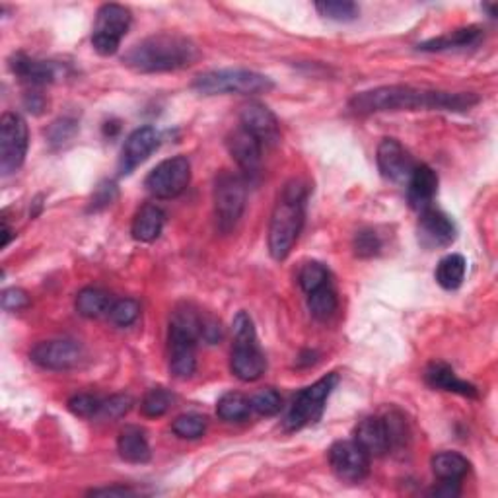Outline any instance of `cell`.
I'll return each mask as SVG.
<instances>
[{"label":"cell","instance_id":"cell-38","mask_svg":"<svg viewBox=\"0 0 498 498\" xmlns=\"http://www.w3.org/2000/svg\"><path fill=\"white\" fill-rule=\"evenodd\" d=\"M133 407V397L131 395H111L107 397V400H104L102 403V411H99V417L97 419H104V421H116V419H121L125 417L127 412L131 411Z\"/></svg>","mask_w":498,"mask_h":498},{"label":"cell","instance_id":"cell-28","mask_svg":"<svg viewBox=\"0 0 498 498\" xmlns=\"http://www.w3.org/2000/svg\"><path fill=\"white\" fill-rule=\"evenodd\" d=\"M465 271H467V261L463 255L460 253L446 255L444 259H440L436 267V282L444 290H458L465 279Z\"/></svg>","mask_w":498,"mask_h":498},{"label":"cell","instance_id":"cell-20","mask_svg":"<svg viewBox=\"0 0 498 498\" xmlns=\"http://www.w3.org/2000/svg\"><path fill=\"white\" fill-rule=\"evenodd\" d=\"M407 198L415 210H424L432 207V201L438 191V176L431 166H417L407 181Z\"/></svg>","mask_w":498,"mask_h":498},{"label":"cell","instance_id":"cell-13","mask_svg":"<svg viewBox=\"0 0 498 498\" xmlns=\"http://www.w3.org/2000/svg\"><path fill=\"white\" fill-rule=\"evenodd\" d=\"M30 359L46 370H70L82 361V349L68 339L41 340L32 349Z\"/></svg>","mask_w":498,"mask_h":498},{"label":"cell","instance_id":"cell-15","mask_svg":"<svg viewBox=\"0 0 498 498\" xmlns=\"http://www.w3.org/2000/svg\"><path fill=\"white\" fill-rule=\"evenodd\" d=\"M239 125L258 138L263 147H277L280 142V125L275 113L263 104L251 102L239 113Z\"/></svg>","mask_w":498,"mask_h":498},{"label":"cell","instance_id":"cell-40","mask_svg":"<svg viewBox=\"0 0 498 498\" xmlns=\"http://www.w3.org/2000/svg\"><path fill=\"white\" fill-rule=\"evenodd\" d=\"M30 306V296L22 289H6L3 292V308L6 311H20Z\"/></svg>","mask_w":498,"mask_h":498},{"label":"cell","instance_id":"cell-19","mask_svg":"<svg viewBox=\"0 0 498 498\" xmlns=\"http://www.w3.org/2000/svg\"><path fill=\"white\" fill-rule=\"evenodd\" d=\"M354 442H359L370 458H381L391 450L388 424L383 417H366L354 431Z\"/></svg>","mask_w":498,"mask_h":498},{"label":"cell","instance_id":"cell-14","mask_svg":"<svg viewBox=\"0 0 498 498\" xmlns=\"http://www.w3.org/2000/svg\"><path fill=\"white\" fill-rule=\"evenodd\" d=\"M458 228L446 212L429 207L421 210L419 219V241L426 249L448 248L455 241Z\"/></svg>","mask_w":498,"mask_h":498},{"label":"cell","instance_id":"cell-12","mask_svg":"<svg viewBox=\"0 0 498 498\" xmlns=\"http://www.w3.org/2000/svg\"><path fill=\"white\" fill-rule=\"evenodd\" d=\"M330 465L340 481L361 483L370 472V455L354 440H340L330 448Z\"/></svg>","mask_w":498,"mask_h":498},{"label":"cell","instance_id":"cell-17","mask_svg":"<svg viewBox=\"0 0 498 498\" xmlns=\"http://www.w3.org/2000/svg\"><path fill=\"white\" fill-rule=\"evenodd\" d=\"M376 160L381 176L395 183L409 181L412 169L417 168L411 158V154L401 147V142L395 138H383L380 142Z\"/></svg>","mask_w":498,"mask_h":498},{"label":"cell","instance_id":"cell-36","mask_svg":"<svg viewBox=\"0 0 498 498\" xmlns=\"http://www.w3.org/2000/svg\"><path fill=\"white\" fill-rule=\"evenodd\" d=\"M140 314V306L133 298H121V300H116L109 310V320L119 325V327H129L131 323L137 321Z\"/></svg>","mask_w":498,"mask_h":498},{"label":"cell","instance_id":"cell-16","mask_svg":"<svg viewBox=\"0 0 498 498\" xmlns=\"http://www.w3.org/2000/svg\"><path fill=\"white\" fill-rule=\"evenodd\" d=\"M158 147H160V133L156 131L154 127L147 125L133 131L129 138L125 140L121 160H119V174L129 176L131 172H135L142 162L148 160V156Z\"/></svg>","mask_w":498,"mask_h":498},{"label":"cell","instance_id":"cell-39","mask_svg":"<svg viewBox=\"0 0 498 498\" xmlns=\"http://www.w3.org/2000/svg\"><path fill=\"white\" fill-rule=\"evenodd\" d=\"M381 249V239L374 230H362L354 238V253L359 258H374Z\"/></svg>","mask_w":498,"mask_h":498},{"label":"cell","instance_id":"cell-25","mask_svg":"<svg viewBox=\"0 0 498 498\" xmlns=\"http://www.w3.org/2000/svg\"><path fill=\"white\" fill-rule=\"evenodd\" d=\"M164 224H166L164 210L156 205H145L133 219L131 234L137 241L150 244V241H154L162 234Z\"/></svg>","mask_w":498,"mask_h":498},{"label":"cell","instance_id":"cell-35","mask_svg":"<svg viewBox=\"0 0 498 498\" xmlns=\"http://www.w3.org/2000/svg\"><path fill=\"white\" fill-rule=\"evenodd\" d=\"M251 409L261 417H275L282 409V397L277 390L265 388L251 397Z\"/></svg>","mask_w":498,"mask_h":498},{"label":"cell","instance_id":"cell-32","mask_svg":"<svg viewBox=\"0 0 498 498\" xmlns=\"http://www.w3.org/2000/svg\"><path fill=\"white\" fill-rule=\"evenodd\" d=\"M316 10L327 20L335 22H352L359 18L361 8L349 3V0H325V3H318Z\"/></svg>","mask_w":498,"mask_h":498},{"label":"cell","instance_id":"cell-4","mask_svg":"<svg viewBox=\"0 0 498 498\" xmlns=\"http://www.w3.org/2000/svg\"><path fill=\"white\" fill-rule=\"evenodd\" d=\"M205 320L189 304L176 308L169 321V372L178 380H188L197 370V340L203 339Z\"/></svg>","mask_w":498,"mask_h":498},{"label":"cell","instance_id":"cell-34","mask_svg":"<svg viewBox=\"0 0 498 498\" xmlns=\"http://www.w3.org/2000/svg\"><path fill=\"white\" fill-rule=\"evenodd\" d=\"M172 431L179 438H201L207 431V419L203 415H197V412H188V415H181L172 422Z\"/></svg>","mask_w":498,"mask_h":498},{"label":"cell","instance_id":"cell-43","mask_svg":"<svg viewBox=\"0 0 498 498\" xmlns=\"http://www.w3.org/2000/svg\"><path fill=\"white\" fill-rule=\"evenodd\" d=\"M25 106H27V109H30V111H36V113H39V109L41 107H44V97H41L39 94H27V97H25Z\"/></svg>","mask_w":498,"mask_h":498},{"label":"cell","instance_id":"cell-8","mask_svg":"<svg viewBox=\"0 0 498 498\" xmlns=\"http://www.w3.org/2000/svg\"><path fill=\"white\" fill-rule=\"evenodd\" d=\"M248 203V181L234 172H220L215 181L217 226L222 234L234 230Z\"/></svg>","mask_w":498,"mask_h":498},{"label":"cell","instance_id":"cell-2","mask_svg":"<svg viewBox=\"0 0 498 498\" xmlns=\"http://www.w3.org/2000/svg\"><path fill=\"white\" fill-rule=\"evenodd\" d=\"M198 49L191 39L179 34H156L138 41L123 55V65L142 75L172 73L191 66Z\"/></svg>","mask_w":498,"mask_h":498},{"label":"cell","instance_id":"cell-24","mask_svg":"<svg viewBox=\"0 0 498 498\" xmlns=\"http://www.w3.org/2000/svg\"><path fill=\"white\" fill-rule=\"evenodd\" d=\"M119 455L129 463H147L150 460V444L145 431L135 424L125 426L117 440Z\"/></svg>","mask_w":498,"mask_h":498},{"label":"cell","instance_id":"cell-29","mask_svg":"<svg viewBox=\"0 0 498 498\" xmlns=\"http://www.w3.org/2000/svg\"><path fill=\"white\" fill-rule=\"evenodd\" d=\"M251 412H253L251 400L244 393H238V391L224 393L217 403V415L228 422L246 421L249 419Z\"/></svg>","mask_w":498,"mask_h":498},{"label":"cell","instance_id":"cell-10","mask_svg":"<svg viewBox=\"0 0 498 498\" xmlns=\"http://www.w3.org/2000/svg\"><path fill=\"white\" fill-rule=\"evenodd\" d=\"M133 22V16L129 8L121 5H104L97 10V18L92 34V46L94 49L104 55H116L123 37L129 32Z\"/></svg>","mask_w":498,"mask_h":498},{"label":"cell","instance_id":"cell-3","mask_svg":"<svg viewBox=\"0 0 498 498\" xmlns=\"http://www.w3.org/2000/svg\"><path fill=\"white\" fill-rule=\"evenodd\" d=\"M308 188L300 179L284 185L269 222V253L275 261H284L300 238L306 220Z\"/></svg>","mask_w":498,"mask_h":498},{"label":"cell","instance_id":"cell-31","mask_svg":"<svg viewBox=\"0 0 498 498\" xmlns=\"http://www.w3.org/2000/svg\"><path fill=\"white\" fill-rule=\"evenodd\" d=\"M174 405V395L169 393L166 388H152L147 391L145 400L140 403L142 415L150 417V419H158L172 409Z\"/></svg>","mask_w":498,"mask_h":498},{"label":"cell","instance_id":"cell-18","mask_svg":"<svg viewBox=\"0 0 498 498\" xmlns=\"http://www.w3.org/2000/svg\"><path fill=\"white\" fill-rule=\"evenodd\" d=\"M226 147H228V152L232 154L236 164L244 169L246 176H253L259 172L265 147L249 131H246L244 127L239 125L238 129H234L230 135H228Z\"/></svg>","mask_w":498,"mask_h":498},{"label":"cell","instance_id":"cell-42","mask_svg":"<svg viewBox=\"0 0 498 498\" xmlns=\"http://www.w3.org/2000/svg\"><path fill=\"white\" fill-rule=\"evenodd\" d=\"M90 496H137L138 493L131 487H106V489H92Z\"/></svg>","mask_w":498,"mask_h":498},{"label":"cell","instance_id":"cell-33","mask_svg":"<svg viewBox=\"0 0 498 498\" xmlns=\"http://www.w3.org/2000/svg\"><path fill=\"white\" fill-rule=\"evenodd\" d=\"M298 282H300V287L306 294L314 292L318 289H321L323 284L331 282V275L327 271V267L318 263V261H310L300 269V275H298Z\"/></svg>","mask_w":498,"mask_h":498},{"label":"cell","instance_id":"cell-30","mask_svg":"<svg viewBox=\"0 0 498 498\" xmlns=\"http://www.w3.org/2000/svg\"><path fill=\"white\" fill-rule=\"evenodd\" d=\"M337 292L333 289V284H323L321 289L310 292L308 294V308L311 311V316L320 321L330 320L335 311H337Z\"/></svg>","mask_w":498,"mask_h":498},{"label":"cell","instance_id":"cell-5","mask_svg":"<svg viewBox=\"0 0 498 498\" xmlns=\"http://www.w3.org/2000/svg\"><path fill=\"white\" fill-rule=\"evenodd\" d=\"M232 374L241 381H258L265 374L267 361L258 345V335H255L253 321L246 311H238V316L232 321Z\"/></svg>","mask_w":498,"mask_h":498},{"label":"cell","instance_id":"cell-21","mask_svg":"<svg viewBox=\"0 0 498 498\" xmlns=\"http://www.w3.org/2000/svg\"><path fill=\"white\" fill-rule=\"evenodd\" d=\"M10 68L27 86H44V84H51L56 78V66L53 63L34 59V56L24 53L12 56Z\"/></svg>","mask_w":498,"mask_h":498},{"label":"cell","instance_id":"cell-41","mask_svg":"<svg viewBox=\"0 0 498 498\" xmlns=\"http://www.w3.org/2000/svg\"><path fill=\"white\" fill-rule=\"evenodd\" d=\"M75 131H76V125L73 121L63 119V121H56L51 125L49 138H51V142H65L75 135Z\"/></svg>","mask_w":498,"mask_h":498},{"label":"cell","instance_id":"cell-44","mask_svg":"<svg viewBox=\"0 0 498 498\" xmlns=\"http://www.w3.org/2000/svg\"><path fill=\"white\" fill-rule=\"evenodd\" d=\"M3 236H5V241H3V246L6 248V246L10 244V239H12V230H10V228H8V224H6V222L3 224Z\"/></svg>","mask_w":498,"mask_h":498},{"label":"cell","instance_id":"cell-7","mask_svg":"<svg viewBox=\"0 0 498 498\" xmlns=\"http://www.w3.org/2000/svg\"><path fill=\"white\" fill-rule=\"evenodd\" d=\"M339 376L327 374L316 383H311L310 388L302 390L294 397V401L284 417V429L294 432V431H302L310 424H316L325 411V403L330 400L331 391L337 388Z\"/></svg>","mask_w":498,"mask_h":498},{"label":"cell","instance_id":"cell-6","mask_svg":"<svg viewBox=\"0 0 498 498\" xmlns=\"http://www.w3.org/2000/svg\"><path fill=\"white\" fill-rule=\"evenodd\" d=\"M193 88L203 96H220V94H267L275 88L273 80L253 73L246 68H226V70H210V73L198 75L193 82Z\"/></svg>","mask_w":498,"mask_h":498},{"label":"cell","instance_id":"cell-22","mask_svg":"<svg viewBox=\"0 0 498 498\" xmlns=\"http://www.w3.org/2000/svg\"><path fill=\"white\" fill-rule=\"evenodd\" d=\"M424 380L434 390H444L463 397H477V388L473 386V383L458 378V374L453 372V368H450L444 362H432L429 368H426Z\"/></svg>","mask_w":498,"mask_h":498},{"label":"cell","instance_id":"cell-37","mask_svg":"<svg viewBox=\"0 0 498 498\" xmlns=\"http://www.w3.org/2000/svg\"><path fill=\"white\" fill-rule=\"evenodd\" d=\"M102 403H104L102 397L90 395V393H80V395H75L73 400L68 401V409H70V412H75L76 417L97 419L99 411H102Z\"/></svg>","mask_w":498,"mask_h":498},{"label":"cell","instance_id":"cell-26","mask_svg":"<svg viewBox=\"0 0 498 498\" xmlns=\"http://www.w3.org/2000/svg\"><path fill=\"white\" fill-rule=\"evenodd\" d=\"M469 462L462 453L455 452H440L432 458V472L438 481L448 483H462V479L469 473Z\"/></svg>","mask_w":498,"mask_h":498},{"label":"cell","instance_id":"cell-11","mask_svg":"<svg viewBox=\"0 0 498 498\" xmlns=\"http://www.w3.org/2000/svg\"><path fill=\"white\" fill-rule=\"evenodd\" d=\"M191 164L185 156H174L156 166L148 174L145 188L154 198H176L189 188Z\"/></svg>","mask_w":498,"mask_h":498},{"label":"cell","instance_id":"cell-27","mask_svg":"<svg viewBox=\"0 0 498 498\" xmlns=\"http://www.w3.org/2000/svg\"><path fill=\"white\" fill-rule=\"evenodd\" d=\"M113 302L116 300H113L107 292L90 287V289H84L78 292L76 310H78V314L84 318L97 320L102 316H109V310H111Z\"/></svg>","mask_w":498,"mask_h":498},{"label":"cell","instance_id":"cell-23","mask_svg":"<svg viewBox=\"0 0 498 498\" xmlns=\"http://www.w3.org/2000/svg\"><path fill=\"white\" fill-rule=\"evenodd\" d=\"M483 39V30L479 25H467L462 30H455L452 34H446L442 37H434L424 41L419 46L421 51L426 53H440V51H452V49H467L477 46Z\"/></svg>","mask_w":498,"mask_h":498},{"label":"cell","instance_id":"cell-1","mask_svg":"<svg viewBox=\"0 0 498 498\" xmlns=\"http://www.w3.org/2000/svg\"><path fill=\"white\" fill-rule=\"evenodd\" d=\"M479 104L475 94H450L436 90H422L395 84V86H380L354 96L349 107L357 116H372V113L386 111H421V109H440V111H467Z\"/></svg>","mask_w":498,"mask_h":498},{"label":"cell","instance_id":"cell-9","mask_svg":"<svg viewBox=\"0 0 498 498\" xmlns=\"http://www.w3.org/2000/svg\"><path fill=\"white\" fill-rule=\"evenodd\" d=\"M27 147L30 133L24 117L18 113H5L0 119V174L5 178L16 174L25 160Z\"/></svg>","mask_w":498,"mask_h":498}]
</instances>
